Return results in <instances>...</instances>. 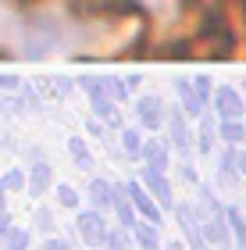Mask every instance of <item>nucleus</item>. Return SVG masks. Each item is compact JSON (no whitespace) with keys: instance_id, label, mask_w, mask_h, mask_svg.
I'll return each instance as SVG.
<instances>
[{"instance_id":"4","label":"nucleus","mask_w":246,"mask_h":250,"mask_svg":"<svg viewBox=\"0 0 246 250\" xmlns=\"http://www.w3.org/2000/svg\"><path fill=\"white\" fill-rule=\"evenodd\" d=\"M136 236H139V243L147 247V250H153V247H157V232H153L150 225H136Z\"/></svg>"},{"instance_id":"6","label":"nucleus","mask_w":246,"mask_h":250,"mask_svg":"<svg viewBox=\"0 0 246 250\" xmlns=\"http://www.w3.org/2000/svg\"><path fill=\"white\" fill-rule=\"evenodd\" d=\"M47 250H68L64 243H47Z\"/></svg>"},{"instance_id":"3","label":"nucleus","mask_w":246,"mask_h":250,"mask_svg":"<svg viewBox=\"0 0 246 250\" xmlns=\"http://www.w3.org/2000/svg\"><path fill=\"white\" fill-rule=\"evenodd\" d=\"M132 197H136V208H139L143 214H147V218H157V208L150 204V197H147V193H143L139 186H132Z\"/></svg>"},{"instance_id":"2","label":"nucleus","mask_w":246,"mask_h":250,"mask_svg":"<svg viewBox=\"0 0 246 250\" xmlns=\"http://www.w3.org/2000/svg\"><path fill=\"white\" fill-rule=\"evenodd\" d=\"M218 107H221V115H225V118H236L239 115V111H243V104H239V97L236 93H232V89H218Z\"/></svg>"},{"instance_id":"1","label":"nucleus","mask_w":246,"mask_h":250,"mask_svg":"<svg viewBox=\"0 0 246 250\" xmlns=\"http://www.w3.org/2000/svg\"><path fill=\"white\" fill-rule=\"evenodd\" d=\"M79 229H82V236H86V240L89 243H104V222H100L96 218V214H82V218H79Z\"/></svg>"},{"instance_id":"5","label":"nucleus","mask_w":246,"mask_h":250,"mask_svg":"<svg viewBox=\"0 0 246 250\" xmlns=\"http://www.w3.org/2000/svg\"><path fill=\"white\" fill-rule=\"evenodd\" d=\"M153 107H157V104H153V100H147V104H143V118H147L150 125H157V118H161V115H153Z\"/></svg>"}]
</instances>
